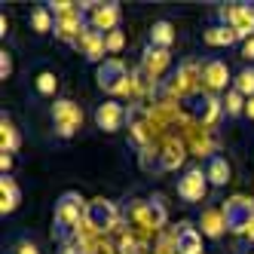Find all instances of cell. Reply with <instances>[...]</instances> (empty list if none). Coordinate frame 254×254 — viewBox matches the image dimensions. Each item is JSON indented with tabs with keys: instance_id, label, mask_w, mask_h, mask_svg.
<instances>
[{
	"instance_id": "836d02e7",
	"label": "cell",
	"mask_w": 254,
	"mask_h": 254,
	"mask_svg": "<svg viewBox=\"0 0 254 254\" xmlns=\"http://www.w3.org/2000/svg\"><path fill=\"white\" fill-rule=\"evenodd\" d=\"M251 6H254V3H251Z\"/></svg>"
},
{
	"instance_id": "6da1fadb",
	"label": "cell",
	"mask_w": 254,
	"mask_h": 254,
	"mask_svg": "<svg viewBox=\"0 0 254 254\" xmlns=\"http://www.w3.org/2000/svg\"><path fill=\"white\" fill-rule=\"evenodd\" d=\"M86 208L89 202L77 190H64L56 199V211H52V239L67 245L80 236V224H86Z\"/></svg>"
},
{
	"instance_id": "8992f818",
	"label": "cell",
	"mask_w": 254,
	"mask_h": 254,
	"mask_svg": "<svg viewBox=\"0 0 254 254\" xmlns=\"http://www.w3.org/2000/svg\"><path fill=\"white\" fill-rule=\"evenodd\" d=\"M172 67V49H159V46H144V52H141V74L147 77L150 83H156V80H162L166 77V70Z\"/></svg>"
},
{
	"instance_id": "9a60e30c",
	"label": "cell",
	"mask_w": 254,
	"mask_h": 254,
	"mask_svg": "<svg viewBox=\"0 0 254 254\" xmlns=\"http://www.w3.org/2000/svg\"><path fill=\"white\" fill-rule=\"evenodd\" d=\"M126 123H129V141L132 147L141 150L147 135H144V123H147V111H144L141 104H129V114H126Z\"/></svg>"
},
{
	"instance_id": "4316f807",
	"label": "cell",
	"mask_w": 254,
	"mask_h": 254,
	"mask_svg": "<svg viewBox=\"0 0 254 254\" xmlns=\"http://www.w3.org/2000/svg\"><path fill=\"white\" fill-rule=\"evenodd\" d=\"M34 89H37V95L52 98V95H56V89H59V77L52 74V70H40V74L34 77Z\"/></svg>"
},
{
	"instance_id": "52a82bcc",
	"label": "cell",
	"mask_w": 254,
	"mask_h": 254,
	"mask_svg": "<svg viewBox=\"0 0 254 254\" xmlns=\"http://www.w3.org/2000/svg\"><path fill=\"white\" fill-rule=\"evenodd\" d=\"M208 193V178H205V169H187L184 175L178 178V196L184 199V202L196 205V202H202Z\"/></svg>"
},
{
	"instance_id": "1f68e13d",
	"label": "cell",
	"mask_w": 254,
	"mask_h": 254,
	"mask_svg": "<svg viewBox=\"0 0 254 254\" xmlns=\"http://www.w3.org/2000/svg\"><path fill=\"white\" fill-rule=\"evenodd\" d=\"M9 169H12V153H0V172L9 175Z\"/></svg>"
},
{
	"instance_id": "8fae6325",
	"label": "cell",
	"mask_w": 254,
	"mask_h": 254,
	"mask_svg": "<svg viewBox=\"0 0 254 254\" xmlns=\"http://www.w3.org/2000/svg\"><path fill=\"white\" fill-rule=\"evenodd\" d=\"M77 49L86 56L89 64H101L104 59H111V56H107V34H98L95 28H86V31H83Z\"/></svg>"
},
{
	"instance_id": "5bb4252c",
	"label": "cell",
	"mask_w": 254,
	"mask_h": 254,
	"mask_svg": "<svg viewBox=\"0 0 254 254\" xmlns=\"http://www.w3.org/2000/svg\"><path fill=\"white\" fill-rule=\"evenodd\" d=\"M19 202H22V190L15 184V178L12 175H0V217L12 214L19 208Z\"/></svg>"
},
{
	"instance_id": "d6986e66",
	"label": "cell",
	"mask_w": 254,
	"mask_h": 254,
	"mask_svg": "<svg viewBox=\"0 0 254 254\" xmlns=\"http://www.w3.org/2000/svg\"><path fill=\"white\" fill-rule=\"evenodd\" d=\"M230 162L221 156V153H211L205 159V178H208V184L211 187H227V181H230Z\"/></svg>"
},
{
	"instance_id": "484cf974",
	"label": "cell",
	"mask_w": 254,
	"mask_h": 254,
	"mask_svg": "<svg viewBox=\"0 0 254 254\" xmlns=\"http://www.w3.org/2000/svg\"><path fill=\"white\" fill-rule=\"evenodd\" d=\"M181 162H184V147L172 141L166 147V153H159V172H172V169L181 166Z\"/></svg>"
},
{
	"instance_id": "7c38bea8",
	"label": "cell",
	"mask_w": 254,
	"mask_h": 254,
	"mask_svg": "<svg viewBox=\"0 0 254 254\" xmlns=\"http://www.w3.org/2000/svg\"><path fill=\"white\" fill-rule=\"evenodd\" d=\"M120 19H123V9L117 0L98 3V9L89 15V28H95L98 34H114V31H120Z\"/></svg>"
},
{
	"instance_id": "277c9868",
	"label": "cell",
	"mask_w": 254,
	"mask_h": 254,
	"mask_svg": "<svg viewBox=\"0 0 254 254\" xmlns=\"http://www.w3.org/2000/svg\"><path fill=\"white\" fill-rule=\"evenodd\" d=\"M217 19H221V25L233 28L242 43L254 37V6L251 3H230L217 12Z\"/></svg>"
},
{
	"instance_id": "9c48e42d",
	"label": "cell",
	"mask_w": 254,
	"mask_h": 254,
	"mask_svg": "<svg viewBox=\"0 0 254 254\" xmlns=\"http://www.w3.org/2000/svg\"><path fill=\"white\" fill-rule=\"evenodd\" d=\"M126 114H129V107H123L120 101H104V104H98L95 107V126L101 132H107V135H114V132H120L123 126H126Z\"/></svg>"
},
{
	"instance_id": "ac0fdd59",
	"label": "cell",
	"mask_w": 254,
	"mask_h": 254,
	"mask_svg": "<svg viewBox=\"0 0 254 254\" xmlns=\"http://www.w3.org/2000/svg\"><path fill=\"white\" fill-rule=\"evenodd\" d=\"M19 147H22V135H19V129H15L12 117L3 111L0 114V153H15Z\"/></svg>"
},
{
	"instance_id": "d4e9b609",
	"label": "cell",
	"mask_w": 254,
	"mask_h": 254,
	"mask_svg": "<svg viewBox=\"0 0 254 254\" xmlns=\"http://www.w3.org/2000/svg\"><path fill=\"white\" fill-rule=\"evenodd\" d=\"M245 95H239L236 89H227V98H224V117L227 120H239L245 114Z\"/></svg>"
},
{
	"instance_id": "f1b7e54d",
	"label": "cell",
	"mask_w": 254,
	"mask_h": 254,
	"mask_svg": "<svg viewBox=\"0 0 254 254\" xmlns=\"http://www.w3.org/2000/svg\"><path fill=\"white\" fill-rule=\"evenodd\" d=\"M12 77V56L3 49L0 52V80H9Z\"/></svg>"
},
{
	"instance_id": "83f0119b",
	"label": "cell",
	"mask_w": 254,
	"mask_h": 254,
	"mask_svg": "<svg viewBox=\"0 0 254 254\" xmlns=\"http://www.w3.org/2000/svg\"><path fill=\"white\" fill-rule=\"evenodd\" d=\"M126 46V34L123 31H114V34H107V56H114L117 59V52Z\"/></svg>"
},
{
	"instance_id": "d6a6232c",
	"label": "cell",
	"mask_w": 254,
	"mask_h": 254,
	"mask_svg": "<svg viewBox=\"0 0 254 254\" xmlns=\"http://www.w3.org/2000/svg\"><path fill=\"white\" fill-rule=\"evenodd\" d=\"M245 117H248V120H254V98H248V101H245Z\"/></svg>"
},
{
	"instance_id": "5b68a950",
	"label": "cell",
	"mask_w": 254,
	"mask_h": 254,
	"mask_svg": "<svg viewBox=\"0 0 254 254\" xmlns=\"http://www.w3.org/2000/svg\"><path fill=\"white\" fill-rule=\"evenodd\" d=\"M224 221H227V230L242 236L254 227V202L248 196H233L224 202Z\"/></svg>"
},
{
	"instance_id": "7a4b0ae2",
	"label": "cell",
	"mask_w": 254,
	"mask_h": 254,
	"mask_svg": "<svg viewBox=\"0 0 254 254\" xmlns=\"http://www.w3.org/2000/svg\"><path fill=\"white\" fill-rule=\"evenodd\" d=\"M49 117H52V129H56L59 138H74L83 129V107L70 98H56V104L49 107Z\"/></svg>"
},
{
	"instance_id": "3957f363",
	"label": "cell",
	"mask_w": 254,
	"mask_h": 254,
	"mask_svg": "<svg viewBox=\"0 0 254 254\" xmlns=\"http://www.w3.org/2000/svg\"><path fill=\"white\" fill-rule=\"evenodd\" d=\"M95 80H98V89L107 95H126L132 89V77H129V67L123 64V59H104L95 70Z\"/></svg>"
},
{
	"instance_id": "4dcf8cb0",
	"label": "cell",
	"mask_w": 254,
	"mask_h": 254,
	"mask_svg": "<svg viewBox=\"0 0 254 254\" xmlns=\"http://www.w3.org/2000/svg\"><path fill=\"white\" fill-rule=\"evenodd\" d=\"M242 59H245V62H254V37L242 43Z\"/></svg>"
},
{
	"instance_id": "603a6c76",
	"label": "cell",
	"mask_w": 254,
	"mask_h": 254,
	"mask_svg": "<svg viewBox=\"0 0 254 254\" xmlns=\"http://www.w3.org/2000/svg\"><path fill=\"white\" fill-rule=\"evenodd\" d=\"M144 208H147V227L159 230L162 224H166V202H162V196H150L147 202H144Z\"/></svg>"
},
{
	"instance_id": "7402d4cb",
	"label": "cell",
	"mask_w": 254,
	"mask_h": 254,
	"mask_svg": "<svg viewBox=\"0 0 254 254\" xmlns=\"http://www.w3.org/2000/svg\"><path fill=\"white\" fill-rule=\"evenodd\" d=\"M31 28L37 31V34H52V28H56V15L49 12L46 3H40V6L31 9Z\"/></svg>"
},
{
	"instance_id": "4fadbf2b",
	"label": "cell",
	"mask_w": 254,
	"mask_h": 254,
	"mask_svg": "<svg viewBox=\"0 0 254 254\" xmlns=\"http://www.w3.org/2000/svg\"><path fill=\"white\" fill-rule=\"evenodd\" d=\"M172 89L178 95H190L193 89H196V80H202V64H199L196 59H184L178 64V74L172 77Z\"/></svg>"
},
{
	"instance_id": "f546056e",
	"label": "cell",
	"mask_w": 254,
	"mask_h": 254,
	"mask_svg": "<svg viewBox=\"0 0 254 254\" xmlns=\"http://www.w3.org/2000/svg\"><path fill=\"white\" fill-rule=\"evenodd\" d=\"M12 254H40V248L34 245L31 239H19V242L12 245Z\"/></svg>"
},
{
	"instance_id": "ba28073f",
	"label": "cell",
	"mask_w": 254,
	"mask_h": 254,
	"mask_svg": "<svg viewBox=\"0 0 254 254\" xmlns=\"http://www.w3.org/2000/svg\"><path fill=\"white\" fill-rule=\"evenodd\" d=\"M86 227H92L98 233H107L117 227V205L111 199H92L86 208Z\"/></svg>"
},
{
	"instance_id": "e0dca14e",
	"label": "cell",
	"mask_w": 254,
	"mask_h": 254,
	"mask_svg": "<svg viewBox=\"0 0 254 254\" xmlns=\"http://www.w3.org/2000/svg\"><path fill=\"white\" fill-rule=\"evenodd\" d=\"M175 251L178 254H202V233L190 224H181L175 236Z\"/></svg>"
},
{
	"instance_id": "30bf717a",
	"label": "cell",
	"mask_w": 254,
	"mask_h": 254,
	"mask_svg": "<svg viewBox=\"0 0 254 254\" xmlns=\"http://www.w3.org/2000/svg\"><path fill=\"white\" fill-rule=\"evenodd\" d=\"M202 83L208 92H224V89L230 86L233 89V74L224 59H205L202 62Z\"/></svg>"
},
{
	"instance_id": "ffe728a7",
	"label": "cell",
	"mask_w": 254,
	"mask_h": 254,
	"mask_svg": "<svg viewBox=\"0 0 254 254\" xmlns=\"http://www.w3.org/2000/svg\"><path fill=\"white\" fill-rule=\"evenodd\" d=\"M199 224H202V236H208V239H221L224 230H227L224 208H211V205H205V208H202V217H199Z\"/></svg>"
},
{
	"instance_id": "cb8c5ba5",
	"label": "cell",
	"mask_w": 254,
	"mask_h": 254,
	"mask_svg": "<svg viewBox=\"0 0 254 254\" xmlns=\"http://www.w3.org/2000/svg\"><path fill=\"white\" fill-rule=\"evenodd\" d=\"M233 89L245 98H254V64H245L239 74L233 77Z\"/></svg>"
},
{
	"instance_id": "44dd1931",
	"label": "cell",
	"mask_w": 254,
	"mask_h": 254,
	"mask_svg": "<svg viewBox=\"0 0 254 254\" xmlns=\"http://www.w3.org/2000/svg\"><path fill=\"white\" fill-rule=\"evenodd\" d=\"M147 43L150 46H159V49H172V43H175V25L169 19L153 22L150 31H147Z\"/></svg>"
},
{
	"instance_id": "2e32d148",
	"label": "cell",
	"mask_w": 254,
	"mask_h": 254,
	"mask_svg": "<svg viewBox=\"0 0 254 254\" xmlns=\"http://www.w3.org/2000/svg\"><path fill=\"white\" fill-rule=\"evenodd\" d=\"M202 43L211 46V49H230V46L239 43V37H236L233 28H227V25L217 22V25H208V28L202 31Z\"/></svg>"
}]
</instances>
